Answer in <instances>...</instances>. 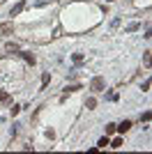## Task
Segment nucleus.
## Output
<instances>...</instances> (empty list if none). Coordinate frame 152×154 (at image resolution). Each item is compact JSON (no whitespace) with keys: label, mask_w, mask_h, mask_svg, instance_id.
<instances>
[{"label":"nucleus","mask_w":152,"mask_h":154,"mask_svg":"<svg viewBox=\"0 0 152 154\" xmlns=\"http://www.w3.org/2000/svg\"><path fill=\"white\" fill-rule=\"evenodd\" d=\"M104 88H106V81H104L101 76H95L92 81H90V90H95V92H101Z\"/></svg>","instance_id":"obj_1"},{"label":"nucleus","mask_w":152,"mask_h":154,"mask_svg":"<svg viewBox=\"0 0 152 154\" xmlns=\"http://www.w3.org/2000/svg\"><path fill=\"white\" fill-rule=\"evenodd\" d=\"M23 9H25V2H16V5L9 9V16H16V14H21Z\"/></svg>","instance_id":"obj_2"},{"label":"nucleus","mask_w":152,"mask_h":154,"mask_svg":"<svg viewBox=\"0 0 152 154\" xmlns=\"http://www.w3.org/2000/svg\"><path fill=\"white\" fill-rule=\"evenodd\" d=\"M12 32H14L12 23H0V35H12Z\"/></svg>","instance_id":"obj_3"},{"label":"nucleus","mask_w":152,"mask_h":154,"mask_svg":"<svg viewBox=\"0 0 152 154\" xmlns=\"http://www.w3.org/2000/svg\"><path fill=\"white\" fill-rule=\"evenodd\" d=\"M118 129V131H120V134H127V131H129V129H131V122H129V120H125V122L120 124V127H115Z\"/></svg>","instance_id":"obj_4"},{"label":"nucleus","mask_w":152,"mask_h":154,"mask_svg":"<svg viewBox=\"0 0 152 154\" xmlns=\"http://www.w3.org/2000/svg\"><path fill=\"white\" fill-rule=\"evenodd\" d=\"M21 58H23L28 64H35V55H32V53H21Z\"/></svg>","instance_id":"obj_5"},{"label":"nucleus","mask_w":152,"mask_h":154,"mask_svg":"<svg viewBox=\"0 0 152 154\" xmlns=\"http://www.w3.org/2000/svg\"><path fill=\"white\" fill-rule=\"evenodd\" d=\"M5 51H9V53H16V51H19V44H14V42H9V44L5 46Z\"/></svg>","instance_id":"obj_6"},{"label":"nucleus","mask_w":152,"mask_h":154,"mask_svg":"<svg viewBox=\"0 0 152 154\" xmlns=\"http://www.w3.org/2000/svg\"><path fill=\"white\" fill-rule=\"evenodd\" d=\"M71 60H74L76 64H81L83 60H85V55H83V53H74V55H71Z\"/></svg>","instance_id":"obj_7"},{"label":"nucleus","mask_w":152,"mask_h":154,"mask_svg":"<svg viewBox=\"0 0 152 154\" xmlns=\"http://www.w3.org/2000/svg\"><path fill=\"white\" fill-rule=\"evenodd\" d=\"M97 106V99H92V97H90L88 101H85V108H95Z\"/></svg>","instance_id":"obj_8"},{"label":"nucleus","mask_w":152,"mask_h":154,"mask_svg":"<svg viewBox=\"0 0 152 154\" xmlns=\"http://www.w3.org/2000/svg\"><path fill=\"white\" fill-rule=\"evenodd\" d=\"M108 145H111V147H115V149L122 147V138H115V140H113V143H108Z\"/></svg>","instance_id":"obj_9"},{"label":"nucleus","mask_w":152,"mask_h":154,"mask_svg":"<svg viewBox=\"0 0 152 154\" xmlns=\"http://www.w3.org/2000/svg\"><path fill=\"white\" fill-rule=\"evenodd\" d=\"M49 81H51V76H49V74H44V76H42V90L49 85Z\"/></svg>","instance_id":"obj_10"},{"label":"nucleus","mask_w":152,"mask_h":154,"mask_svg":"<svg viewBox=\"0 0 152 154\" xmlns=\"http://www.w3.org/2000/svg\"><path fill=\"white\" fill-rule=\"evenodd\" d=\"M115 131V124H106V136H111Z\"/></svg>","instance_id":"obj_11"},{"label":"nucleus","mask_w":152,"mask_h":154,"mask_svg":"<svg viewBox=\"0 0 152 154\" xmlns=\"http://www.w3.org/2000/svg\"><path fill=\"white\" fill-rule=\"evenodd\" d=\"M106 145H108V136H106V138H101V140H99V145H97V147H106Z\"/></svg>","instance_id":"obj_12"}]
</instances>
